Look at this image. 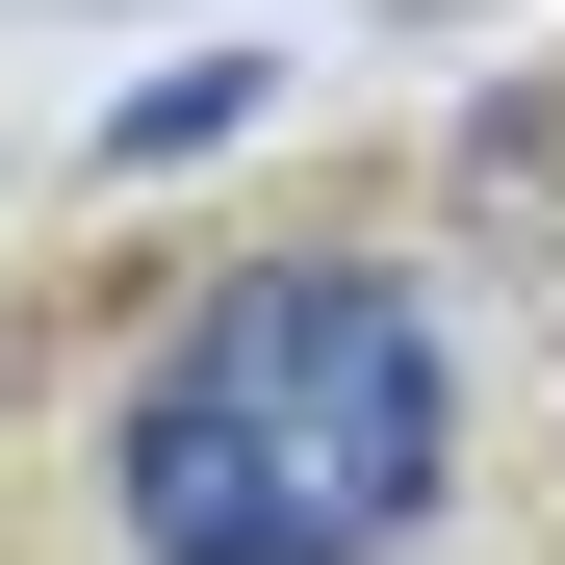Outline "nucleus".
I'll use <instances>...</instances> for the list:
<instances>
[{
  "label": "nucleus",
  "instance_id": "1",
  "mask_svg": "<svg viewBox=\"0 0 565 565\" xmlns=\"http://www.w3.org/2000/svg\"><path fill=\"white\" fill-rule=\"evenodd\" d=\"M437 309L386 257H257L154 334V386L104 412L129 565H386L437 514Z\"/></svg>",
  "mask_w": 565,
  "mask_h": 565
}]
</instances>
